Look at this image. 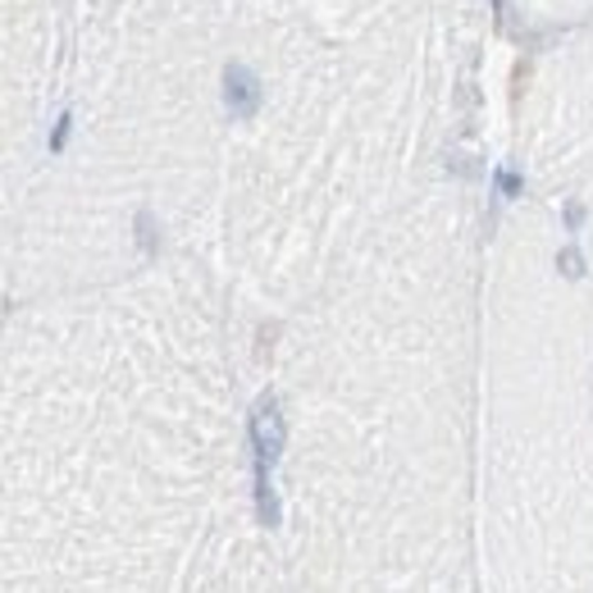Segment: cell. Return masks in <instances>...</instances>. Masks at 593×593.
Returning <instances> with one entry per match:
<instances>
[{"mask_svg":"<svg viewBox=\"0 0 593 593\" xmlns=\"http://www.w3.org/2000/svg\"><path fill=\"white\" fill-rule=\"evenodd\" d=\"M252 452H256V507H260V520L274 525L279 507H274V489H270V466L283 452V415L274 398H260L252 411Z\"/></svg>","mask_w":593,"mask_h":593,"instance_id":"1","label":"cell"},{"mask_svg":"<svg viewBox=\"0 0 593 593\" xmlns=\"http://www.w3.org/2000/svg\"><path fill=\"white\" fill-rule=\"evenodd\" d=\"M224 96H229L233 115H252V109L260 105V82L243 69V64H229L224 69Z\"/></svg>","mask_w":593,"mask_h":593,"instance_id":"2","label":"cell"}]
</instances>
